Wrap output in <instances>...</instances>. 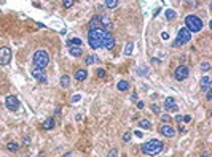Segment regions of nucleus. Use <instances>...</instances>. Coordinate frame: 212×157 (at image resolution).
<instances>
[{
  "instance_id": "f257e3e1",
  "label": "nucleus",
  "mask_w": 212,
  "mask_h": 157,
  "mask_svg": "<svg viewBox=\"0 0 212 157\" xmlns=\"http://www.w3.org/2000/svg\"><path fill=\"white\" fill-rule=\"evenodd\" d=\"M105 30L102 29H89L88 32V43L93 49H101L104 48V38H105Z\"/></svg>"
},
{
  "instance_id": "f03ea898",
  "label": "nucleus",
  "mask_w": 212,
  "mask_h": 157,
  "mask_svg": "<svg viewBox=\"0 0 212 157\" xmlns=\"http://www.w3.org/2000/svg\"><path fill=\"white\" fill-rule=\"evenodd\" d=\"M32 62H34V68H38V70H45L50 64V54L48 51L45 49H38L34 53V57H32Z\"/></svg>"
},
{
  "instance_id": "7ed1b4c3",
  "label": "nucleus",
  "mask_w": 212,
  "mask_h": 157,
  "mask_svg": "<svg viewBox=\"0 0 212 157\" xmlns=\"http://www.w3.org/2000/svg\"><path fill=\"white\" fill-rule=\"evenodd\" d=\"M140 151L145 156H156L163 151V143L160 140H150L148 143H144L140 146Z\"/></svg>"
},
{
  "instance_id": "20e7f679",
  "label": "nucleus",
  "mask_w": 212,
  "mask_h": 157,
  "mask_svg": "<svg viewBox=\"0 0 212 157\" xmlns=\"http://www.w3.org/2000/svg\"><path fill=\"white\" fill-rule=\"evenodd\" d=\"M185 27L190 32H199L203 29V21L196 14H188L185 18Z\"/></svg>"
},
{
  "instance_id": "39448f33",
  "label": "nucleus",
  "mask_w": 212,
  "mask_h": 157,
  "mask_svg": "<svg viewBox=\"0 0 212 157\" xmlns=\"http://www.w3.org/2000/svg\"><path fill=\"white\" fill-rule=\"evenodd\" d=\"M190 40H191V32L187 29V27H183V29H180V30H179L177 40L172 43V46H174V48H179V46L185 45V43H188Z\"/></svg>"
},
{
  "instance_id": "423d86ee",
  "label": "nucleus",
  "mask_w": 212,
  "mask_h": 157,
  "mask_svg": "<svg viewBox=\"0 0 212 157\" xmlns=\"http://www.w3.org/2000/svg\"><path fill=\"white\" fill-rule=\"evenodd\" d=\"M188 75H190V70H188L187 65H179L174 72V76L177 81H185L188 78Z\"/></svg>"
},
{
  "instance_id": "0eeeda50",
  "label": "nucleus",
  "mask_w": 212,
  "mask_h": 157,
  "mask_svg": "<svg viewBox=\"0 0 212 157\" xmlns=\"http://www.w3.org/2000/svg\"><path fill=\"white\" fill-rule=\"evenodd\" d=\"M11 62L10 48H0V65H8Z\"/></svg>"
},
{
  "instance_id": "6e6552de",
  "label": "nucleus",
  "mask_w": 212,
  "mask_h": 157,
  "mask_svg": "<svg viewBox=\"0 0 212 157\" xmlns=\"http://www.w3.org/2000/svg\"><path fill=\"white\" fill-rule=\"evenodd\" d=\"M5 107L11 109V111H16V109L19 108V100H18V97H14V95H8L5 99Z\"/></svg>"
},
{
  "instance_id": "1a4fd4ad",
  "label": "nucleus",
  "mask_w": 212,
  "mask_h": 157,
  "mask_svg": "<svg viewBox=\"0 0 212 157\" xmlns=\"http://www.w3.org/2000/svg\"><path fill=\"white\" fill-rule=\"evenodd\" d=\"M160 133L164 135V136H167V138H172L174 133H175V129L169 124H163V125H160Z\"/></svg>"
},
{
  "instance_id": "9d476101",
  "label": "nucleus",
  "mask_w": 212,
  "mask_h": 157,
  "mask_svg": "<svg viewBox=\"0 0 212 157\" xmlns=\"http://www.w3.org/2000/svg\"><path fill=\"white\" fill-rule=\"evenodd\" d=\"M30 75H32V76H34L37 81H40V83H46V81H48V78H46V75L43 73V70L32 68V72H30Z\"/></svg>"
},
{
  "instance_id": "9b49d317",
  "label": "nucleus",
  "mask_w": 212,
  "mask_h": 157,
  "mask_svg": "<svg viewBox=\"0 0 212 157\" xmlns=\"http://www.w3.org/2000/svg\"><path fill=\"white\" fill-rule=\"evenodd\" d=\"M164 108L167 109V111H177V105H175V100L174 97H167L166 100H164Z\"/></svg>"
},
{
  "instance_id": "f8f14e48",
  "label": "nucleus",
  "mask_w": 212,
  "mask_h": 157,
  "mask_svg": "<svg viewBox=\"0 0 212 157\" xmlns=\"http://www.w3.org/2000/svg\"><path fill=\"white\" fill-rule=\"evenodd\" d=\"M113 46H115V38L112 37L110 33H105V38H104V48H107V49H112Z\"/></svg>"
},
{
  "instance_id": "ddd939ff",
  "label": "nucleus",
  "mask_w": 212,
  "mask_h": 157,
  "mask_svg": "<svg viewBox=\"0 0 212 157\" xmlns=\"http://www.w3.org/2000/svg\"><path fill=\"white\" fill-rule=\"evenodd\" d=\"M99 18H101V27H102V30L109 32V30L112 29V22H110V19H109L107 16H99Z\"/></svg>"
},
{
  "instance_id": "4468645a",
  "label": "nucleus",
  "mask_w": 212,
  "mask_h": 157,
  "mask_svg": "<svg viewBox=\"0 0 212 157\" xmlns=\"http://www.w3.org/2000/svg\"><path fill=\"white\" fill-rule=\"evenodd\" d=\"M207 89H211V78L209 76H203L201 78V91L206 92Z\"/></svg>"
},
{
  "instance_id": "2eb2a0df",
  "label": "nucleus",
  "mask_w": 212,
  "mask_h": 157,
  "mask_svg": "<svg viewBox=\"0 0 212 157\" xmlns=\"http://www.w3.org/2000/svg\"><path fill=\"white\" fill-rule=\"evenodd\" d=\"M89 29H102L101 27V18L94 16L91 21H89Z\"/></svg>"
},
{
  "instance_id": "dca6fc26",
  "label": "nucleus",
  "mask_w": 212,
  "mask_h": 157,
  "mask_svg": "<svg viewBox=\"0 0 212 157\" xmlns=\"http://www.w3.org/2000/svg\"><path fill=\"white\" fill-rule=\"evenodd\" d=\"M86 78H88V72H86V70H77V73H75L77 81H85Z\"/></svg>"
},
{
  "instance_id": "f3484780",
  "label": "nucleus",
  "mask_w": 212,
  "mask_h": 157,
  "mask_svg": "<svg viewBox=\"0 0 212 157\" xmlns=\"http://www.w3.org/2000/svg\"><path fill=\"white\" fill-rule=\"evenodd\" d=\"M69 53L72 54L73 57H80L81 54H83L81 49H80V46H69Z\"/></svg>"
},
{
  "instance_id": "a211bd4d",
  "label": "nucleus",
  "mask_w": 212,
  "mask_h": 157,
  "mask_svg": "<svg viewBox=\"0 0 212 157\" xmlns=\"http://www.w3.org/2000/svg\"><path fill=\"white\" fill-rule=\"evenodd\" d=\"M43 129H45V130H53V129H54V121H53V117H48V119L43 122Z\"/></svg>"
},
{
  "instance_id": "6ab92c4d",
  "label": "nucleus",
  "mask_w": 212,
  "mask_h": 157,
  "mask_svg": "<svg viewBox=\"0 0 212 157\" xmlns=\"http://www.w3.org/2000/svg\"><path fill=\"white\" fill-rule=\"evenodd\" d=\"M116 87H118V91H128L129 89V83L126 80H121L118 84H116Z\"/></svg>"
},
{
  "instance_id": "aec40b11",
  "label": "nucleus",
  "mask_w": 212,
  "mask_h": 157,
  "mask_svg": "<svg viewBox=\"0 0 212 157\" xmlns=\"http://www.w3.org/2000/svg\"><path fill=\"white\" fill-rule=\"evenodd\" d=\"M116 5H118V0H105V8L109 10L116 8Z\"/></svg>"
},
{
  "instance_id": "412c9836",
  "label": "nucleus",
  "mask_w": 212,
  "mask_h": 157,
  "mask_svg": "<svg viewBox=\"0 0 212 157\" xmlns=\"http://www.w3.org/2000/svg\"><path fill=\"white\" fill-rule=\"evenodd\" d=\"M132 48H134V43L128 41L126 46H124V54H126V56H131V54H132Z\"/></svg>"
},
{
  "instance_id": "4be33fe9",
  "label": "nucleus",
  "mask_w": 212,
  "mask_h": 157,
  "mask_svg": "<svg viewBox=\"0 0 212 157\" xmlns=\"http://www.w3.org/2000/svg\"><path fill=\"white\" fill-rule=\"evenodd\" d=\"M69 86H70V78L67 76V75H64V76H62L61 78V87H69Z\"/></svg>"
},
{
  "instance_id": "5701e85b",
  "label": "nucleus",
  "mask_w": 212,
  "mask_h": 157,
  "mask_svg": "<svg viewBox=\"0 0 212 157\" xmlns=\"http://www.w3.org/2000/svg\"><path fill=\"white\" fill-rule=\"evenodd\" d=\"M81 43H83V41H81L80 38H70V40L67 41V45L69 46H80Z\"/></svg>"
},
{
  "instance_id": "b1692460",
  "label": "nucleus",
  "mask_w": 212,
  "mask_h": 157,
  "mask_svg": "<svg viewBox=\"0 0 212 157\" xmlns=\"http://www.w3.org/2000/svg\"><path fill=\"white\" fill-rule=\"evenodd\" d=\"M166 19H169V21H172V19H175V16H177V13H175L174 10H166Z\"/></svg>"
},
{
  "instance_id": "393cba45",
  "label": "nucleus",
  "mask_w": 212,
  "mask_h": 157,
  "mask_svg": "<svg viewBox=\"0 0 212 157\" xmlns=\"http://www.w3.org/2000/svg\"><path fill=\"white\" fill-rule=\"evenodd\" d=\"M139 125H140L142 129H148V130L152 129V122H150V121H147V119H142V121L139 122Z\"/></svg>"
},
{
  "instance_id": "a878e982",
  "label": "nucleus",
  "mask_w": 212,
  "mask_h": 157,
  "mask_svg": "<svg viewBox=\"0 0 212 157\" xmlns=\"http://www.w3.org/2000/svg\"><path fill=\"white\" fill-rule=\"evenodd\" d=\"M94 62H99L97 60V56H88L85 59V64L86 65H91V64H94Z\"/></svg>"
},
{
  "instance_id": "bb28decb",
  "label": "nucleus",
  "mask_w": 212,
  "mask_h": 157,
  "mask_svg": "<svg viewBox=\"0 0 212 157\" xmlns=\"http://www.w3.org/2000/svg\"><path fill=\"white\" fill-rule=\"evenodd\" d=\"M199 68H201L203 70V72H209V70H211V64H209V62H201V65H199Z\"/></svg>"
},
{
  "instance_id": "cd10ccee",
  "label": "nucleus",
  "mask_w": 212,
  "mask_h": 157,
  "mask_svg": "<svg viewBox=\"0 0 212 157\" xmlns=\"http://www.w3.org/2000/svg\"><path fill=\"white\" fill-rule=\"evenodd\" d=\"M96 76H99V78H105V76H107V73H105V70L97 68V70H96Z\"/></svg>"
},
{
  "instance_id": "c85d7f7f",
  "label": "nucleus",
  "mask_w": 212,
  "mask_h": 157,
  "mask_svg": "<svg viewBox=\"0 0 212 157\" xmlns=\"http://www.w3.org/2000/svg\"><path fill=\"white\" fill-rule=\"evenodd\" d=\"M6 148H8V151H18V143H8L6 144Z\"/></svg>"
},
{
  "instance_id": "c756f323",
  "label": "nucleus",
  "mask_w": 212,
  "mask_h": 157,
  "mask_svg": "<svg viewBox=\"0 0 212 157\" xmlns=\"http://www.w3.org/2000/svg\"><path fill=\"white\" fill-rule=\"evenodd\" d=\"M62 3H64V6L65 8H70V6L75 3V0H62Z\"/></svg>"
},
{
  "instance_id": "7c9ffc66",
  "label": "nucleus",
  "mask_w": 212,
  "mask_h": 157,
  "mask_svg": "<svg viewBox=\"0 0 212 157\" xmlns=\"http://www.w3.org/2000/svg\"><path fill=\"white\" fill-rule=\"evenodd\" d=\"M116 152H118V151H116V148H112V149H110V152H109V156H107V157H116Z\"/></svg>"
},
{
  "instance_id": "2f4dec72",
  "label": "nucleus",
  "mask_w": 212,
  "mask_h": 157,
  "mask_svg": "<svg viewBox=\"0 0 212 157\" xmlns=\"http://www.w3.org/2000/svg\"><path fill=\"white\" fill-rule=\"evenodd\" d=\"M206 100H212V89H207L206 91Z\"/></svg>"
},
{
  "instance_id": "473e14b6",
  "label": "nucleus",
  "mask_w": 212,
  "mask_h": 157,
  "mask_svg": "<svg viewBox=\"0 0 212 157\" xmlns=\"http://www.w3.org/2000/svg\"><path fill=\"white\" fill-rule=\"evenodd\" d=\"M161 121H163V122H169V121H171V116H169V114H161Z\"/></svg>"
},
{
  "instance_id": "72a5a7b5",
  "label": "nucleus",
  "mask_w": 212,
  "mask_h": 157,
  "mask_svg": "<svg viewBox=\"0 0 212 157\" xmlns=\"http://www.w3.org/2000/svg\"><path fill=\"white\" fill-rule=\"evenodd\" d=\"M152 109H153V113L160 114V107H158V105H152Z\"/></svg>"
},
{
  "instance_id": "f704fd0d",
  "label": "nucleus",
  "mask_w": 212,
  "mask_h": 157,
  "mask_svg": "<svg viewBox=\"0 0 212 157\" xmlns=\"http://www.w3.org/2000/svg\"><path fill=\"white\" fill-rule=\"evenodd\" d=\"M80 99H81V97L78 95V94H75V95L72 97V102H73V103H77V102H80Z\"/></svg>"
},
{
  "instance_id": "c9c22d12",
  "label": "nucleus",
  "mask_w": 212,
  "mask_h": 157,
  "mask_svg": "<svg viewBox=\"0 0 212 157\" xmlns=\"http://www.w3.org/2000/svg\"><path fill=\"white\" fill-rule=\"evenodd\" d=\"M123 140H124V141H129V140H131V133L126 132V133L123 135Z\"/></svg>"
},
{
  "instance_id": "e433bc0d",
  "label": "nucleus",
  "mask_w": 212,
  "mask_h": 157,
  "mask_svg": "<svg viewBox=\"0 0 212 157\" xmlns=\"http://www.w3.org/2000/svg\"><path fill=\"white\" fill-rule=\"evenodd\" d=\"M182 121H183V122H190V121H191V116H182Z\"/></svg>"
},
{
  "instance_id": "4c0bfd02",
  "label": "nucleus",
  "mask_w": 212,
  "mask_h": 157,
  "mask_svg": "<svg viewBox=\"0 0 212 157\" xmlns=\"http://www.w3.org/2000/svg\"><path fill=\"white\" fill-rule=\"evenodd\" d=\"M137 108L142 109V108H144V102H137Z\"/></svg>"
},
{
  "instance_id": "58836bf2",
  "label": "nucleus",
  "mask_w": 212,
  "mask_h": 157,
  "mask_svg": "<svg viewBox=\"0 0 212 157\" xmlns=\"http://www.w3.org/2000/svg\"><path fill=\"white\" fill-rule=\"evenodd\" d=\"M163 38H164V40H167V38H169V33L164 32V33H163Z\"/></svg>"
},
{
  "instance_id": "ea45409f",
  "label": "nucleus",
  "mask_w": 212,
  "mask_h": 157,
  "mask_svg": "<svg viewBox=\"0 0 212 157\" xmlns=\"http://www.w3.org/2000/svg\"><path fill=\"white\" fill-rule=\"evenodd\" d=\"M54 114H56V116H59V114H61V108H56V111H54Z\"/></svg>"
},
{
  "instance_id": "a19ab883",
  "label": "nucleus",
  "mask_w": 212,
  "mask_h": 157,
  "mask_svg": "<svg viewBox=\"0 0 212 157\" xmlns=\"http://www.w3.org/2000/svg\"><path fill=\"white\" fill-rule=\"evenodd\" d=\"M136 136H139V138H142V132H139V130H136Z\"/></svg>"
},
{
  "instance_id": "79ce46f5",
  "label": "nucleus",
  "mask_w": 212,
  "mask_h": 157,
  "mask_svg": "<svg viewBox=\"0 0 212 157\" xmlns=\"http://www.w3.org/2000/svg\"><path fill=\"white\" fill-rule=\"evenodd\" d=\"M175 121H177V122H180V121H182V116L177 114V116H175Z\"/></svg>"
},
{
  "instance_id": "37998d69",
  "label": "nucleus",
  "mask_w": 212,
  "mask_h": 157,
  "mask_svg": "<svg viewBox=\"0 0 212 157\" xmlns=\"http://www.w3.org/2000/svg\"><path fill=\"white\" fill-rule=\"evenodd\" d=\"M190 6H196V2H195V0H190Z\"/></svg>"
},
{
  "instance_id": "c03bdc74",
  "label": "nucleus",
  "mask_w": 212,
  "mask_h": 157,
  "mask_svg": "<svg viewBox=\"0 0 212 157\" xmlns=\"http://www.w3.org/2000/svg\"><path fill=\"white\" fill-rule=\"evenodd\" d=\"M29 141H30V138H29V136H26V138H24V143L29 144Z\"/></svg>"
},
{
  "instance_id": "a18cd8bd",
  "label": "nucleus",
  "mask_w": 212,
  "mask_h": 157,
  "mask_svg": "<svg viewBox=\"0 0 212 157\" xmlns=\"http://www.w3.org/2000/svg\"><path fill=\"white\" fill-rule=\"evenodd\" d=\"M64 157H73V156H72V152H67V154H64Z\"/></svg>"
},
{
  "instance_id": "49530a36",
  "label": "nucleus",
  "mask_w": 212,
  "mask_h": 157,
  "mask_svg": "<svg viewBox=\"0 0 212 157\" xmlns=\"http://www.w3.org/2000/svg\"><path fill=\"white\" fill-rule=\"evenodd\" d=\"M201 157H207V156H201Z\"/></svg>"
},
{
  "instance_id": "de8ad7c7",
  "label": "nucleus",
  "mask_w": 212,
  "mask_h": 157,
  "mask_svg": "<svg viewBox=\"0 0 212 157\" xmlns=\"http://www.w3.org/2000/svg\"><path fill=\"white\" fill-rule=\"evenodd\" d=\"M123 157H126V156H123Z\"/></svg>"
}]
</instances>
